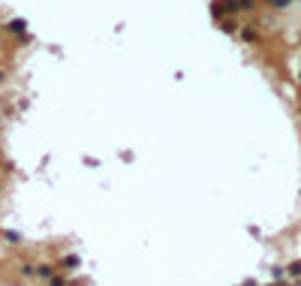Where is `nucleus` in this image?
<instances>
[{
  "label": "nucleus",
  "mask_w": 301,
  "mask_h": 286,
  "mask_svg": "<svg viewBox=\"0 0 301 286\" xmlns=\"http://www.w3.org/2000/svg\"><path fill=\"white\" fill-rule=\"evenodd\" d=\"M271 3H274V6H286L289 0H271Z\"/></svg>",
  "instance_id": "obj_1"
}]
</instances>
